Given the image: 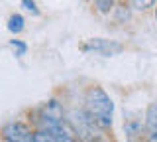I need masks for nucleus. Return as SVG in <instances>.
I'll list each match as a JSON object with an SVG mask.
<instances>
[{
    "label": "nucleus",
    "mask_w": 157,
    "mask_h": 142,
    "mask_svg": "<svg viewBox=\"0 0 157 142\" xmlns=\"http://www.w3.org/2000/svg\"><path fill=\"white\" fill-rule=\"evenodd\" d=\"M94 6L100 14H108L114 8V0H94Z\"/></svg>",
    "instance_id": "nucleus-12"
},
{
    "label": "nucleus",
    "mask_w": 157,
    "mask_h": 142,
    "mask_svg": "<svg viewBox=\"0 0 157 142\" xmlns=\"http://www.w3.org/2000/svg\"><path fill=\"white\" fill-rule=\"evenodd\" d=\"M67 122L77 134V140H102L104 128L96 122V119L88 112L85 107L82 109H71L67 112Z\"/></svg>",
    "instance_id": "nucleus-2"
},
{
    "label": "nucleus",
    "mask_w": 157,
    "mask_h": 142,
    "mask_svg": "<svg viewBox=\"0 0 157 142\" xmlns=\"http://www.w3.org/2000/svg\"><path fill=\"white\" fill-rule=\"evenodd\" d=\"M144 116H145V138L149 142H157V101L147 105Z\"/></svg>",
    "instance_id": "nucleus-8"
},
{
    "label": "nucleus",
    "mask_w": 157,
    "mask_h": 142,
    "mask_svg": "<svg viewBox=\"0 0 157 142\" xmlns=\"http://www.w3.org/2000/svg\"><path fill=\"white\" fill-rule=\"evenodd\" d=\"M24 26H26V20H24L22 14L14 12V14H10V16H8L6 28H8V32H10V34H14V36L22 34V32H24Z\"/></svg>",
    "instance_id": "nucleus-9"
},
{
    "label": "nucleus",
    "mask_w": 157,
    "mask_h": 142,
    "mask_svg": "<svg viewBox=\"0 0 157 142\" xmlns=\"http://www.w3.org/2000/svg\"><path fill=\"white\" fill-rule=\"evenodd\" d=\"M157 0H130V6L137 12H147L151 8H155Z\"/></svg>",
    "instance_id": "nucleus-10"
},
{
    "label": "nucleus",
    "mask_w": 157,
    "mask_h": 142,
    "mask_svg": "<svg viewBox=\"0 0 157 142\" xmlns=\"http://www.w3.org/2000/svg\"><path fill=\"white\" fill-rule=\"evenodd\" d=\"M82 51H94V53H100L104 57H110V55H118L126 50L124 43L116 42V40H106V38H90L86 40L85 43L81 46Z\"/></svg>",
    "instance_id": "nucleus-6"
},
{
    "label": "nucleus",
    "mask_w": 157,
    "mask_h": 142,
    "mask_svg": "<svg viewBox=\"0 0 157 142\" xmlns=\"http://www.w3.org/2000/svg\"><path fill=\"white\" fill-rule=\"evenodd\" d=\"M63 122H67V111L63 103L55 97L41 103L37 109H33L32 119H29V124L33 128H51V126L63 124Z\"/></svg>",
    "instance_id": "nucleus-3"
},
{
    "label": "nucleus",
    "mask_w": 157,
    "mask_h": 142,
    "mask_svg": "<svg viewBox=\"0 0 157 142\" xmlns=\"http://www.w3.org/2000/svg\"><path fill=\"white\" fill-rule=\"evenodd\" d=\"M153 18H155V22H157V8H153Z\"/></svg>",
    "instance_id": "nucleus-14"
},
{
    "label": "nucleus",
    "mask_w": 157,
    "mask_h": 142,
    "mask_svg": "<svg viewBox=\"0 0 157 142\" xmlns=\"http://www.w3.org/2000/svg\"><path fill=\"white\" fill-rule=\"evenodd\" d=\"M77 134L69 126V122L51 126V128H36L33 130V142H73Z\"/></svg>",
    "instance_id": "nucleus-4"
},
{
    "label": "nucleus",
    "mask_w": 157,
    "mask_h": 142,
    "mask_svg": "<svg viewBox=\"0 0 157 142\" xmlns=\"http://www.w3.org/2000/svg\"><path fill=\"white\" fill-rule=\"evenodd\" d=\"M33 126L24 120H10L0 128V138L8 142H33Z\"/></svg>",
    "instance_id": "nucleus-5"
},
{
    "label": "nucleus",
    "mask_w": 157,
    "mask_h": 142,
    "mask_svg": "<svg viewBox=\"0 0 157 142\" xmlns=\"http://www.w3.org/2000/svg\"><path fill=\"white\" fill-rule=\"evenodd\" d=\"M20 4H22V8L29 14H33V16H39V8L36 4V0H20Z\"/></svg>",
    "instance_id": "nucleus-13"
},
{
    "label": "nucleus",
    "mask_w": 157,
    "mask_h": 142,
    "mask_svg": "<svg viewBox=\"0 0 157 142\" xmlns=\"http://www.w3.org/2000/svg\"><path fill=\"white\" fill-rule=\"evenodd\" d=\"M124 130L126 138L137 140L141 134H145V116L140 111H126L124 112Z\"/></svg>",
    "instance_id": "nucleus-7"
},
{
    "label": "nucleus",
    "mask_w": 157,
    "mask_h": 142,
    "mask_svg": "<svg viewBox=\"0 0 157 142\" xmlns=\"http://www.w3.org/2000/svg\"><path fill=\"white\" fill-rule=\"evenodd\" d=\"M85 109L96 119L104 130L112 128V115H114V101L102 87H88L85 93Z\"/></svg>",
    "instance_id": "nucleus-1"
},
{
    "label": "nucleus",
    "mask_w": 157,
    "mask_h": 142,
    "mask_svg": "<svg viewBox=\"0 0 157 142\" xmlns=\"http://www.w3.org/2000/svg\"><path fill=\"white\" fill-rule=\"evenodd\" d=\"M8 46L14 50V55H16V57H24L28 53V43L22 42V40H10Z\"/></svg>",
    "instance_id": "nucleus-11"
}]
</instances>
